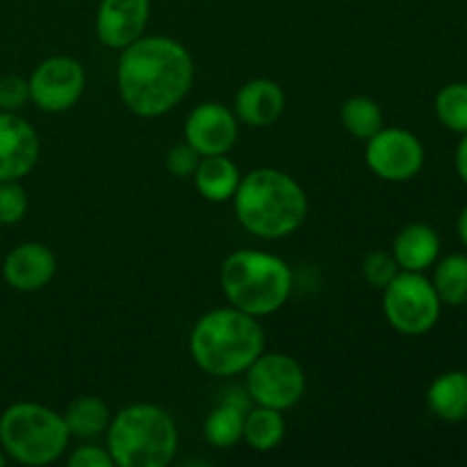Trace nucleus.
Returning a JSON list of instances; mask_svg holds the SVG:
<instances>
[{
    "mask_svg": "<svg viewBox=\"0 0 467 467\" xmlns=\"http://www.w3.org/2000/svg\"><path fill=\"white\" fill-rule=\"evenodd\" d=\"M194 62L171 36H140L121 50L117 85L123 105L137 117H162L190 91Z\"/></svg>",
    "mask_w": 467,
    "mask_h": 467,
    "instance_id": "obj_1",
    "label": "nucleus"
},
{
    "mask_svg": "<svg viewBox=\"0 0 467 467\" xmlns=\"http://www.w3.org/2000/svg\"><path fill=\"white\" fill-rule=\"evenodd\" d=\"M237 222L255 237L281 240L299 231L308 214V199L299 182L281 169H254L240 178L235 196Z\"/></svg>",
    "mask_w": 467,
    "mask_h": 467,
    "instance_id": "obj_2",
    "label": "nucleus"
},
{
    "mask_svg": "<svg viewBox=\"0 0 467 467\" xmlns=\"http://www.w3.org/2000/svg\"><path fill=\"white\" fill-rule=\"evenodd\" d=\"M265 351V331L258 317L237 308H217L192 328L190 354L213 377H235Z\"/></svg>",
    "mask_w": 467,
    "mask_h": 467,
    "instance_id": "obj_3",
    "label": "nucleus"
},
{
    "mask_svg": "<svg viewBox=\"0 0 467 467\" xmlns=\"http://www.w3.org/2000/svg\"><path fill=\"white\" fill-rule=\"evenodd\" d=\"M219 278L233 308L254 317L281 310L292 292V272L285 260L265 251H233L223 260Z\"/></svg>",
    "mask_w": 467,
    "mask_h": 467,
    "instance_id": "obj_4",
    "label": "nucleus"
},
{
    "mask_svg": "<svg viewBox=\"0 0 467 467\" xmlns=\"http://www.w3.org/2000/svg\"><path fill=\"white\" fill-rule=\"evenodd\" d=\"M178 450L171 415L155 404L119 410L108 427V451L119 467H167Z\"/></svg>",
    "mask_w": 467,
    "mask_h": 467,
    "instance_id": "obj_5",
    "label": "nucleus"
},
{
    "mask_svg": "<svg viewBox=\"0 0 467 467\" xmlns=\"http://www.w3.org/2000/svg\"><path fill=\"white\" fill-rule=\"evenodd\" d=\"M68 438L64 418L48 406L21 401L0 415V447L23 465L55 463L67 451Z\"/></svg>",
    "mask_w": 467,
    "mask_h": 467,
    "instance_id": "obj_6",
    "label": "nucleus"
},
{
    "mask_svg": "<svg viewBox=\"0 0 467 467\" xmlns=\"http://www.w3.org/2000/svg\"><path fill=\"white\" fill-rule=\"evenodd\" d=\"M442 301L422 272L401 269L383 290V313L390 327L404 336H424L441 319Z\"/></svg>",
    "mask_w": 467,
    "mask_h": 467,
    "instance_id": "obj_7",
    "label": "nucleus"
},
{
    "mask_svg": "<svg viewBox=\"0 0 467 467\" xmlns=\"http://www.w3.org/2000/svg\"><path fill=\"white\" fill-rule=\"evenodd\" d=\"M246 392L258 406L287 410L304 397V368L287 354H260L246 369Z\"/></svg>",
    "mask_w": 467,
    "mask_h": 467,
    "instance_id": "obj_8",
    "label": "nucleus"
},
{
    "mask_svg": "<svg viewBox=\"0 0 467 467\" xmlns=\"http://www.w3.org/2000/svg\"><path fill=\"white\" fill-rule=\"evenodd\" d=\"M365 160L374 176L388 182H406L424 167V146L404 128H381L368 140Z\"/></svg>",
    "mask_w": 467,
    "mask_h": 467,
    "instance_id": "obj_9",
    "label": "nucleus"
},
{
    "mask_svg": "<svg viewBox=\"0 0 467 467\" xmlns=\"http://www.w3.org/2000/svg\"><path fill=\"white\" fill-rule=\"evenodd\" d=\"M87 85V73L78 59L55 55L44 59L27 80L32 103L44 112H64L80 100Z\"/></svg>",
    "mask_w": 467,
    "mask_h": 467,
    "instance_id": "obj_10",
    "label": "nucleus"
},
{
    "mask_svg": "<svg viewBox=\"0 0 467 467\" xmlns=\"http://www.w3.org/2000/svg\"><path fill=\"white\" fill-rule=\"evenodd\" d=\"M185 141L201 155H223L237 141V117L222 103H201L185 121Z\"/></svg>",
    "mask_w": 467,
    "mask_h": 467,
    "instance_id": "obj_11",
    "label": "nucleus"
},
{
    "mask_svg": "<svg viewBox=\"0 0 467 467\" xmlns=\"http://www.w3.org/2000/svg\"><path fill=\"white\" fill-rule=\"evenodd\" d=\"M150 16V0H100L96 12V35L108 48L123 50L144 36Z\"/></svg>",
    "mask_w": 467,
    "mask_h": 467,
    "instance_id": "obj_12",
    "label": "nucleus"
},
{
    "mask_svg": "<svg viewBox=\"0 0 467 467\" xmlns=\"http://www.w3.org/2000/svg\"><path fill=\"white\" fill-rule=\"evenodd\" d=\"M39 160L36 130L14 112L0 109V181H21Z\"/></svg>",
    "mask_w": 467,
    "mask_h": 467,
    "instance_id": "obj_13",
    "label": "nucleus"
},
{
    "mask_svg": "<svg viewBox=\"0 0 467 467\" xmlns=\"http://www.w3.org/2000/svg\"><path fill=\"white\" fill-rule=\"evenodd\" d=\"M57 269L55 254L39 242H23L7 254L3 276L18 292H36L48 285Z\"/></svg>",
    "mask_w": 467,
    "mask_h": 467,
    "instance_id": "obj_14",
    "label": "nucleus"
},
{
    "mask_svg": "<svg viewBox=\"0 0 467 467\" xmlns=\"http://www.w3.org/2000/svg\"><path fill=\"white\" fill-rule=\"evenodd\" d=\"M283 109H285V91L269 78L249 80L235 96V114L246 126H272L281 119Z\"/></svg>",
    "mask_w": 467,
    "mask_h": 467,
    "instance_id": "obj_15",
    "label": "nucleus"
},
{
    "mask_svg": "<svg viewBox=\"0 0 467 467\" xmlns=\"http://www.w3.org/2000/svg\"><path fill=\"white\" fill-rule=\"evenodd\" d=\"M392 255L404 272H424L441 255V237L429 223H409L397 233Z\"/></svg>",
    "mask_w": 467,
    "mask_h": 467,
    "instance_id": "obj_16",
    "label": "nucleus"
},
{
    "mask_svg": "<svg viewBox=\"0 0 467 467\" xmlns=\"http://www.w3.org/2000/svg\"><path fill=\"white\" fill-rule=\"evenodd\" d=\"M199 194L210 203H226L235 196L240 185V169L231 158L223 155H205L199 160V167L192 173Z\"/></svg>",
    "mask_w": 467,
    "mask_h": 467,
    "instance_id": "obj_17",
    "label": "nucleus"
},
{
    "mask_svg": "<svg viewBox=\"0 0 467 467\" xmlns=\"http://www.w3.org/2000/svg\"><path fill=\"white\" fill-rule=\"evenodd\" d=\"M427 406L436 418L445 422H465L467 420V372L451 369L431 381L427 390Z\"/></svg>",
    "mask_w": 467,
    "mask_h": 467,
    "instance_id": "obj_18",
    "label": "nucleus"
},
{
    "mask_svg": "<svg viewBox=\"0 0 467 467\" xmlns=\"http://www.w3.org/2000/svg\"><path fill=\"white\" fill-rule=\"evenodd\" d=\"M64 422L71 436L76 438H99L109 427V409L99 397H78L64 410Z\"/></svg>",
    "mask_w": 467,
    "mask_h": 467,
    "instance_id": "obj_19",
    "label": "nucleus"
},
{
    "mask_svg": "<svg viewBox=\"0 0 467 467\" xmlns=\"http://www.w3.org/2000/svg\"><path fill=\"white\" fill-rule=\"evenodd\" d=\"M244 415L246 406L242 401L226 400L205 420V441L213 447H219V450H228V447L237 445L242 441V431H244Z\"/></svg>",
    "mask_w": 467,
    "mask_h": 467,
    "instance_id": "obj_20",
    "label": "nucleus"
},
{
    "mask_svg": "<svg viewBox=\"0 0 467 467\" xmlns=\"http://www.w3.org/2000/svg\"><path fill=\"white\" fill-rule=\"evenodd\" d=\"M283 436H285V420L281 410L269 409V406H255L254 410H246L242 438L255 451L274 450L281 445Z\"/></svg>",
    "mask_w": 467,
    "mask_h": 467,
    "instance_id": "obj_21",
    "label": "nucleus"
},
{
    "mask_svg": "<svg viewBox=\"0 0 467 467\" xmlns=\"http://www.w3.org/2000/svg\"><path fill=\"white\" fill-rule=\"evenodd\" d=\"M433 287L442 304L463 306L467 304V255L451 254L436 265Z\"/></svg>",
    "mask_w": 467,
    "mask_h": 467,
    "instance_id": "obj_22",
    "label": "nucleus"
},
{
    "mask_svg": "<svg viewBox=\"0 0 467 467\" xmlns=\"http://www.w3.org/2000/svg\"><path fill=\"white\" fill-rule=\"evenodd\" d=\"M342 126L349 135L356 140H365L377 135L383 128V112L379 103L369 96H351L345 105H342Z\"/></svg>",
    "mask_w": 467,
    "mask_h": 467,
    "instance_id": "obj_23",
    "label": "nucleus"
},
{
    "mask_svg": "<svg viewBox=\"0 0 467 467\" xmlns=\"http://www.w3.org/2000/svg\"><path fill=\"white\" fill-rule=\"evenodd\" d=\"M436 117L447 130L465 135L467 132V82L445 85L436 96Z\"/></svg>",
    "mask_w": 467,
    "mask_h": 467,
    "instance_id": "obj_24",
    "label": "nucleus"
},
{
    "mask_svg": "<svg viewBox=\"0 0 467 467\" xmlns=\"http://www.w3.org/2000/svg\"><path fill=\"white\" fill-rule=\"evenodd\" d=\"M360 269H363L365 281L374 290H386L392 278L400 274V265H397L395 255L388 254V251H372V254H368Z\"/></svg>",
    "mask_w": 467,
    "mask_h": 467,
    "instance_id": "obj_25",
    "label": "nucleus"
},
{
    "mask_svg": "<svg viewBox=\"0 0 467 467\" xmlns=\"http://www.w3.org/2000/svg\"><path fill=\"white\" fill-rule=\"evenodd\" d=\"M27 213V194L18 181H0V223H18Z\"/></svg>",
    "mask_w": 467,
    "mask_h": 467,
    "instance_id": "obj_26",
    "label": "nucleus"
},
{
    "mask_svg": "<svg viewBox=\"0 0 467 467\" xmlns=\"http://www.w3.org/2000/svg\"><path fill=\"white\" fill-rule=\"evenodd\" d=\"M30 99V89H27V80L18 76H5L0 78V109L3 112H16Z\"/></svg>",
    "mask_w": 467,
    "mask_h": 467,
    "instance_id": "obj_27",
    "label": "nucleus"
},
{
    "mask_svg": "<svg viewBox=\"0 0 467 467\" xmlns=\"http://www.w3.org/2000/svg\"><path fill=\"white\" fill-rule=\"evenodd\" d=\"M199 160L201 155L192 149L190 144H176L171 150L167 153V171L176 178H187L196 171L199 167Z\"/></svg>",
    "mask_w": 467,
    "mask_h": 467,
    "instance_id": "obj_28",
    "label": "nucleus"
},
{
    "mask_svg": "<svg viewBox=\"0 0 467 467\" xmlns=\"http://www.w3.org/2000/svg\"><path fill=\"white\" fill-rule=\"evenodd\" d=\"M68 465L71 467H114L112 456L108 450L96 445L78 447L71 456H68Z\"/></svg>",
    "mask_w": 467,
    "mask_h": 467,
    "instance_id": "obj_29",
    "label": "nucleus"
},
{
    "mask_svg": "<svg viewBox=\"0 0 467 467\" xmlns=\"http://www.w3.org/2000/svg\"><path fill=\"white\" fill-rule=\"evenodd\" d=\"M454 164H456V173H459V178L467 185V132L463 135V140L459 141V146H456Z\"/></svg>",
    "mask_w": 467,
    "mask_h": 467,
    "instance_id": "obj_30",
    "label": "nucleus"
},
{
    "mask_svg": "<svg viewBox=\"0 0 467 467\" xmlns=\"http://www.w3.org/2000/svg\"><path fill=\"white\" fill-rule=\"evenodd\" d=\"M456 233H459V240L463 242V246L467 249V205L461 210L459 219H456Z\"/></svg>",
    "mask_w": 467,
    "mask_h": 467,
    "instance_id": "obj_31",
    "label": "nucleus"
},
{
    "mask_svg": "<svg viewBox=\"0 0 467 467\" xmlns=\"http://www.w3.org/2000/svg\"><path fill=\"white\" fill-rule=\"evenodd\" d=\"M3 465H7V454H5L3 450H0V467Z\"/></svg>",
    "mask_w": 467,
    "mask_h": 467,
    "instance_id": "obj_32",
    "label": "nucleus"
}]
</instances>
